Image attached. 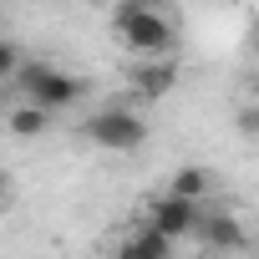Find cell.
I'll use <instances>...</instances> for the list:
<instances>
[{"label":"cell","mask_w":259,"mask_h":259,"mask_svg":"<svg viewBox=\"0 0 259 259\" xmlns=\"http://www.w3.org/2000/svg\"><path fill=\"white\" fill-rule=\"evenodd\" d=\"M112 31L138 61H163L178 51V21L173 11L153 6V0H122L112 11Z\"/></svg>","instance_id":"1"},{"label":"cell","mask_w":259,"mask_h":259,"mask_svg":"<svg viewBox=\"0 0 259 259\" xmlns=\"http://www.w3.org/2000/svg\"><path fill=\"white\" fill-rule=\"evenodd\" d=\"M16 87H21L26 102H36V107H46V112L76 107V102L87 97V81H81L76 71H66V66H51V61H26V71H21Z\"/></svg>","instance_id":"2"},{"label":"cell","mask_w":259,"mask_h":259,"mask_svg":"<svg viewBox=\"0 0 259 259\" xmlns=\"http://www.w3.org/2000/svg\"><path fill=\"white\" fill-rule=\"evenodd\" d=\"M81 133H87V143L102 148V153H138V148L148 143V122H143L133 107H107V112H97V117L81 122Z\"/></svg>","instance_id":"3"},{"label":"cell","mask_w":259,"mask_h":259,"mask_svg":"<svg viewBox=\"0 0 259 259\" xmlns=\"http://www.w3.org/2000/svg\"><path fill=\"white\" fill-rule=\"evenodd\" d=\"M148 208H143V224L148 229H158L163 239H198V224H203V208H193V203H183V198H173V193H148L143 198Z\"/></svg>","instance_id":"4"},{"label":"cell","mask_w":259,"mask_h":259,"mask_svg":"<svg viewBox=\"0 0 259 259\" xmlns=\"http://www.w3.org/2000/svg\"><path fill=\"white\" fill-rule=\"evenodd\" d=\"M127 81H133L138 97L158 102L178 87V56H163V61H133V71H127Z\"/></svg>","instance_id":"5"},{"label":"cell","mask_w":259,"mask_h":259,"mask_svg":"<svg viewBox=\"0 0 259 259\" xmlns=\"http://www.w3.org/2000/svg\"><path fill=\"white\" fill-rule=\"evenodd\" d=\"M168 193L183 198V203H193V208H203V203H213V193H219V173L203 168V163H183V168L168 178Z\"/></svg>","instance_id":"6"},{"label":"cell","mask_w":259,"mask_h":259,"mask_svg":"<svg viewBox=\"0 0 259 259\" xmlns=\"http://www.w3.org/2000/svg\"><path fill=\"white\" fill-rule=\"evenodd\" d=\"M112 259H173V239H163L158 229L138 224L127 239H117V244H112Z\"/></svg>","instance_id":"7"},{"label":"cell","mask_w":259,"mask_h":259,"mask_svg":"<svg viewBox=\"0 0 259 259\" xmlns=\"http://www.w3.org/2000/svg\"><path fill=\"white\" fill-rule=\"evenodd\" d=\"M198 239H203L208 249H224V254H234V249H244V244H249V234H244V224H239L234 213H203Z\"/></svg>","instance_id":"8"},{"label":"cell","mask_w":259,"mask_h":259,"mask_svg":"<svg viewBox=\"0 0 259 259\" xmlns=\"http://www.w3.org/2000/svg\"><path fill=\"white\" fill-rule=\"evenodd\" d=\"M46 127H51V112H46V107H36V102L6 107V133H11V138H41Z\"/></svg>","instance_id":"9"},{"label":"cell","mask_w":259,"mask_h":259,"mask_svg":"<svg viewBox=\"0 0 259 259\" xmlns=\"http://www.w3.org/2000/svg\"><path fill=\"white\" fill-rule=\"evenodd\" d=\"M21 71H26V56H21V46L0 36V81H21Z\"/></svg>","instance_id":"10"},{"label":"cell","mask_w":259,"mask_h":259,"mask_svg":"<svg viewBox=\"0 0 259 259\" xmlns=\"http://www.w3.org/2000/svg\"><path fill=\"white\" fill-rule=\"evenodd\" d=\"M234 122H239L244 138H259V102H244V107L234 112Z\"/></svg>","instance_id":"11"},{"label":"cell","mask_w":259,"mask_h":259,"mask_svg":"<svg viewBox=\"0 0 259 259\" xmlns=\"http://www.w3.org/2000/svg\"><path fill=\"white\" fill-rule=\"evenodd\" d=\"M0 203H6V178H0Z\"/></svg>","instance_id":"12"}]
</instances>
